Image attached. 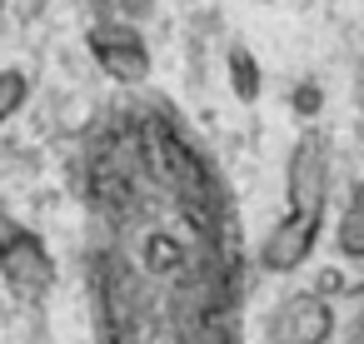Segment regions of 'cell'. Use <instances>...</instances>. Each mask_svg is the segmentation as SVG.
<instances>
[{
  "label": "cell",
  "instance_id": "cell-3",
  "mask_svg": "<svg viewBox=\"0 0 364 344\" xmlns=\"http://www.w3.org/2000/svg\"><path fill=\"white\" fill-rule=\"evenodd\" d=\"M0 279H6L21 299H41L55 284V259L31 230L6 225L0 230Z\"/></svg>",
  "mask_w": 364,
  "mask_h": 344
},
{
  "label": "cell",
  "instance_id": "cell-12",
  "mask_svg": "<svg viewBox=\"0 0 364 344\" xmlns=\"http://www.w3.org/2000/svg\"><path fill=\"white\" fill-rule=\"evenodd\" d=\"M359 294H364V284H359Z\"/></svg>",
  "mask_w": 364,
  "mask_h": 344
},
{
  "label": "cell",
  "instance_id": "cell-8",
  "mask_svg": "<svg viewBox=\"0 0 364 344\" xmlns=\"http://www.w3.org/2000/svg\"><path fill=\"white\" fill-rule=\"evenodd\" d=\"M26 100H31V75L26 70H0V125L11 115H21Z\"/></svg>",
  "mask_w": 364,
  "mask_h": 344
},
{
  "label": "cell",
  "instance_id": "cell-6",
  "mask_svg": "<svg viewBox=\"0 0 364 344\" xmlns=\"http://www.w3.org/2000/svg\"><path fill=\"white\" fill-rule=\"evenodd\" d=\"M334 244H339V254H344V259H364V180L354 185L349 210H344V215H339V225H334Z\"/></svg>",
  "mask_w": 364,
  "mask_h": 344
},
{
  "label": "cell",
  "instance_id": "cell-7",
  "mask_svg": "<svg viewBox=\"0 0 364 344\" xmlns=\"http://www.w3.org/2000/svg\"><path fill=\"white\" fill-rule=\"evenodd\" d=\"M225 65H230V90L240 95V100H259V60L245 50V45H230V55H225Z\"/></svg>",
  "mask_w": 364,
  "mask_h": 344
},
{
  "label": "cell",
  "instance_id": "cell-5",
  "mask_svg": "<svg viewBox=\"0 0 364 344\" xmlns=\"http://www.w3.org/2000/svg\"><path fill=\"white\" fill-rule=\"evenodd\" d=\"M319 230H324V220H314V215H294V210H289V215L264 235V244H259V264H264L269 274H289V269H299V264L309 259Z\"/></svg>",
  "mask_w": 364,
  "mask_h": 344
},
{
  "label": "cell",
  "instance_id": "cell-4",
  "mask_svg": "<svg viewBox=\"0 0 364 344\" xmlns=\"http://www.w3.org/2000/svg\"><path fill=\"white\" fill-rule=\"evenodd\" d=\"M329 334H334V309H329V294L319 289L279 299L274 314L264 319L269 344H329Z\"/></svg>",
  "mask_w": 364,
  "mask_h": 344
},
{
  "label": "cell",
  "instance_id": "cell-11",
  "mask_svg": "<svg viewBox=\"0 0 364 344\" xmlns=\"http://www.w3.org/2000/svg\"><path fill=\"white\" fill-rule=\"evenodd\" d=\"M344 344H364V309L349 319V339H344Z\"/></svg>",
  "mask_w": 364,
  "mask_h": 344
},
{
  "label": "cell",
  "instance_id": "cell-9",
  "mask_svg": "<svg viewBox=\"0 0 364 344\" xmlns=\"http://www.w3.org/2000/svg\"><path fill=\"white\" fill-rule=\"evenodd\" d=\"M90 11H95V21H125V26H140V21L155 11V0H90Z\"/></svg>",
  "mask_w": 364,
  "mask_h": 344
},
{
  "label": "cell",
  "instance_id": "cell-1",
  "mask_svg": "<svg viewBox=\"0 0 364 344\" xmlns=\"http://www.w3.org/2000/svg\"><path fill=\"white\" fill-rule=\"evenodd\" d=\"M85 45H90L95 65H100L115 85H125V90H140V85L150 80V70H155L140 26H125V21H95V26L85 31Z\"/></svg>",
  "mask_w": 364,
  "mask_h": 344
},
{
  "label": "cell",
  "instance_id": "cell-10",
  "mask_svg": "<svg viewBox=\"0 0 364 344\" xmlns=\"http://www.w3.org/2000/svg\"><path fill=\"white\" fill-rule=\"evenodd\" d=\"M319 105H324L319 85H299V90H294V110H299V115H314Z\"/></svg>",
  "mask_w": 364,
  "mask_h": 344
},
{
  "label": "cell",
  "instance_id": "cell-2",
  "mask_svg": "<svg viewBox=\"0 0 364 344\" xmlns=\"http://www.w3.org/2000/svg\"><path fill=\"white\" fill-rule=\"evenodd\" d=\"M284 200L294 215H314L324 220V205H329V140L319 130H304L289 150V165H284Z\"/></svg>",
  "mask_w": 364,
  "mask_h": 344
}]
</instances>
